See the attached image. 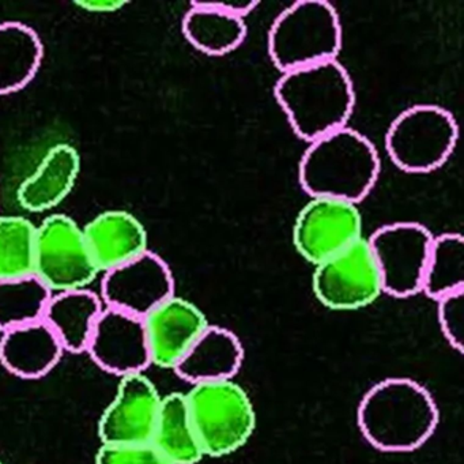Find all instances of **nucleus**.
<instances>
[{
    "label": "nucleus",
    "instance_id": "21",
    "mask_svg": "<svg viewBox=\"0 0 464 464\" xmlns=\"http://www.w3.org/2000/svg\"><path fill=\"white\" fill-rule=\"evenodd\" d=\"M187 42L200 53L224 56L237 50L246 40V20L219 9L214 2H195L183 18Z\"/></svg>",
    "mask_w": 464,
    "mask_h": 464
},
{
    "label": "nucleus",
    "instance_id": "24",
    "mask_svg": "<svg viewBox=\"0 0 464 464\" xmlns=\"http://www.w3.org/2000/svg\"><path fill=\"white\" fill-rule=\"evenodd\" d=\"M53 293L37 276L0 281V331L44 320Z\"/></svg>",
    "mask_w": 464,
    "mask_h": 464
},
{
    "label": "nucleus",
    "instance_id": "16",
    "mask_svg": "<svg viewBox=\"0 0 464 464\" xmlns=\"http://www.w3.org/2000/svg\"><path fill=\"white\" fill-rule=\"evenodd\" d=\"M80 173L81 156L77 149L69 143H58L18 187V203L29 213L53 210L72 194Z\"/></svg>",
    "mask_w": 464,
    "mask_h": 464
},
{
    "label": "nucleus",
    "instance_id": "20",
    "mask_svg": "<svg viewBox=\"0 0 464 464\" xmlns=\"http://www.w3.org/2000/svg\"><path fill=\"white\" fill-rule=\"evenodd\" d=\"M44 59L39 34L20 21L0 24V96L17 93L36 78Z\"/></svg>",
    "mask_w": 464,
    "mask_h": 464
},
{
    "label": "nucleus",
    "instance_id": "19",
    "mask_svg": "<svg viewBox=\"0 0 464 464\" xmlns=\"http://www.w3.org/2000/svg\"><path fill=\"white\" fill-rule=\"evenodd\" d=\"M105 305L102 297L89 289L53 295L44 322L58 336L64 352L83 353L88 350L94 325Z\"/></svg>",
    "mask_w": 464,
    "mask_h": 464
},
{
    "label": "nucleus",
    "instance_id": "28",
    "mask_svg": "<svg viewBox=\"0 0 464 464\" xmlns=\"http://www.w3.org/2000/svg\"><path fill=\"white\" fill-rule=\"evenodd\" d=\"M75 7L91 14H113L121 12L129 5L126 0H82L75 2Z\"/></svg>",
    "mask_w": 464,
    "mask_h": 464
},
{
    "label": "nucleus",
    "instance_id": "29",
    "mask_svg": "<svg viewBox=\"0 0 464 464\" xmlns=\"http://www.w3.org/2000/svg\"><path fill=\"white\" fill-rule=\"evenodd\" d=\"M0 464H4V461L0 460Z\"/></svg>",
    "mask_w": 464,
    "mask_h": 464
},
{
    "label": "nucleus",
    "instance_id": "23",
    "mask_svg": "<svg viewBox=\"0 0 464 464\" xmlns=\"http://www.w3.org/2000/svg\"><path fill=\"white\" fill-rule=\"evenodd\" d=\"M460 290H464L463 236L459 233L434 236L420 293L437 301Z\"/></svg>",
    "mask_w": 464,
    "mask_h": 464
},
{
    "label": "nucleus",
    "instance_id": "8",
    "mask_svg": "<svg viewBox=\"0 0 464 464\" xmlns=\"http://www.w3.org/2000/svg\"><path fill=\"white\" fill-rule=\"evenodd\" d=\"M312 289L331 311H357L373 304L384 289L368 238L314 266Z\"/></svg>",
    "mask_w": 464,
    "mask_h": 464
},
{
    "label": "nucleus",
    "instance_id": "10",
    "mask_svg": "<svg viewBox=\"0 0 464 464\" xmlns=\"http://www.w3.org/2000/svg\"><path fill=\"white\" fill-rule=\"evenodd\" d=\"M362 237L363 219L357 203L335 198L311 197L293 227L295 251L314 266Z\"/></svg>",
    "mask_w": 464,
    "mask_h": 464
},
{
    "label": "nucleus",
    "instance_id": "2",
    "mask_svg": "<svg viewBox=\"0 0 464 464\" xmlns=\"http://www.w3.org/2000/svg\"><path fill=\"white\" fill-rule=\"evenodd\" d=\"M274 94L293 131L308 143L347 127L354 111V85L338 59L282 72Z\"/></svg>",
    "mask_w": 464,
    "mask_h": 464
},
{
    "label": "nucleus",
    "instance_id": "13",
    "mask_svg": "<svg viewBox=\"0 0 464 464\" xmlns=\"http://www.w3.org/2000/svg\"><path fill=\"white\" fill-rule=\"evenodd\" d=\"M86 352L99 368L116 376L143 373L151 365L143 320L107 306L94 325Z\"/></svg>",
    "mask_w": 464,
    "mask_h": 464
},
{
    "label": "nucleus",
    "instance_id": "4",
    "mask_svg": "<svg viewBox=\"0 0 464 464\" xmlns=\"http://www.w3.org/2000/svg\"><path fill=\"white\" fill-rule=\"evenodd\" d=\"M343 34L333 5L303 0L285 9L268 32V55L282 72L335 61Z\"/></svg>",
    "mask_w": 464,
    "mask_h": 464
},
{
    "label": "nucleus",
    "instance_id": "11",
    "mask_svg": "<svg viewBox=\"0 0 464 464\" xmlns=\"http://www.w3.org/2000/svg\"><path fill=\"white\" fill-rule=\"evenodd\" d=\"M175 295V278L168 263L148 251L104 274L102 300L107 308L143 317Z\"/></svg>",
    "mask_w": 464,
    "mask_h": 464
},
{
    "label": "nucleus",
    "instance_id": "22",
    "mask_svg": "<svg viewBox=\"0 0 464 464\" xmlns=\"http://www.w3.org/2000/svg\"><path fill=\"white\" fill-rule=\"evenodd\" d=\"M150 444L172 464H197L205 458L189 417L186 393L162 396Z\"/></svg>",
    "mask_w": 464,
    "mask_h": 464
},
{
    "label": "nucleus",
    "instance_id": "18",
    "mask_svg": "<svg viewBox=\"0 0 464 464\" xmlns=\"http://www.w3.org/2000/svg\"><path fill=\"white\" fill-rule=\"evenodd\" d=\"M244 362V347L227 328L208 325L173 371L189 384L235 379Z\"/></svg>",
    "mask_w": 464,
    "mask_h": 464
},
{
    "label": "nucleus",
    "instance_id": "5",
    "mask_svg": "<svg viewBox=\"0 0 464 464\" xmlns=\"http://www.w3.org/2000/svg\"><path fill=\"white\" fill-rule=\"evenodd\" d=\"M186 401L205 456L232 455L254 434V403L248 392L233 379L194 384L186 393Z\"/></svg>",
    "mask_w": 464,
    "mask_h": 464
},
{
    "label": "nucleus",
    "instance_id": "17",
    "mask_svg": "<svg viewBox=\"0 0 464 464\" xmlns=\"http://www.w3.org/2000/svg\"><path fill=\"white\" fill-rule=\"evenodd\" d=\"M63 353L58 336L44 320L2 333L0 338V363L21 379L47 376L61 362Z\"/></svg>",
    "mask_w": 464,
    "mask_h": 464
},
{
    "label": "nucleus",
    "instance_id": "7",
    "mask_svg": "<svg viewBox=\"0 0 464 464\" xmlns=\"http://www.w3.org/2000/svg\"><path fill=\"white\" fill-rule=\"evenodd\" d=\"M34 276L53 295L89 289L100 276L83 229L66 214L48 216L37 225Z\"/></svg>",
    "mask_w": 464,
    "mask_h": 464
},
{
    "label": "nucleus",
    "instance_id": "1",
    "mask_svg": "<svg viewBox=\"0 0 464 464\" xmlns=\"http://www.w3.org/2000/svg\"><path fill=\"white\" fill-rule=\"evenodd\" d=\"M440 412L431 393L407 377L374 384L361 399L357 423L363 439L382 452H412L433 436Z\"/></svg>",
    "mask_w": 464,
    "mask_h": 464
},
{
    "label": "nucleus",
    "instance_id": "26",
    "mask_svg": "<svg viewBox=\"0 0 464 464\" xmlns=\"http://www.w3.org/2000/svg\"><path fill=\"white\" fill-rule=\"evenodd\" d=\"M437 320L445 341L461 354L464 344V290L437 300Z\"/></svg>",
    "mask_w": 464,
    "mask_h": 464
},
{
    "label": "nucleus",
    "instance_id": "6",
    "mask_svg": "<svg viewBox=\"0 0 464 464\" xmlns=\"http://www.w3.org/2000/svg\"><path fill=\"white\" fill-rule=\"evenodd\" d=\"M458 138V123L445 108L414 105L393 119L385 135V149L403 172L429 173L447 162Z\"/></svg>",
    "mask_w": 464,
    "mask_h": 464
},
{
    "label": "nucleus",
    "instance_id": "15",
    "mask_svg": "<svg viewBox=\"0 0 464 464\" xmlns=\"http://www.w3.org/2000/svg\"><path fill=\"white\" fill-rule=\"evenodd\" d=\"M82 229L100 274L121 267L150 251L145 225L126 210L102 211Z\"/></svg>",
    "mask_w": 464,
    "mask_h": 464
},
{
    "label": "nucleus",
    "instance_id": "14",
    "mask_svg": "<svg viewBox=\"0 0 464 464\" xmlns=\"http://www.w3.org/2000/svg\"><path fill=\"white\" fill-rule=\"evenodd\" d=\"M151 365L175 369L197 339L208 330L205 312L173 295L143 317Z\"/></svg>",
    "mask_w": 464,
    "mask_h": 464
},
{
    "label": "nucleus",
    "instance_id": "3",
    "mask_svg": "<svg viewBox=\"0 0 464 464\" xmlns=\"http://www.w3.org/2000/svg\"><path fill=\"white\" fill-rule=\"evenodd\" d=\"M380 157L373 143L343 127L309 143L298 178L309 197L335 198L360 203L376 186Z\"/></svg>",
    "mask_w": 464,
    "mask_h": 464
},
{
    "label": "nucleus",
    "instance_id": "25",
    "mask_svg": "<svg viewBox=\"0 0 464 464\" xmlns=\"http://www.w3.org/2000/svg\"><path fill=\"white\" fill-rule=\"evenodd\" d=\"M36 229L23 216H0V281L34 276Z\"/></svg>",
    "mask_w": 464,
    "mask_h": 464
},
{
    "label": "nucleus",
    "instance_id": "12",
    "mask_svg": "<svg viewBox=\"0 0 464 464\" xmlns=\"http://www.w3.org/2000/svg\"><path fill=\"white\" fill-rule=\"evenodd\" d=\"M162 396L145 373L121 377L118 392L102 412V445L149 444L159 418Z\"/></svg>",
    "mask_w": 464,
    "mask_h": 464
},
{
    "label": "nucleus",
    "instance_id": "9",
    "mask_svg": "<svg viewBox=\"0 0 464 464\" xmlns=\"http://www.w3.org/2000/svg\"><path fill=\"white\" fill-rule=\"evenodd\" d=\"M433 237L417 222L384 225L368 237L384 293L396 298L420 293Z\"/></svg>",
    "mask_w": 464,
    "mask_h": 464
},
{
    "label": "nucleus",
    "instance_id": "27",
    "mask_svg": "<svg viewBox=\"0 0 464 464\" xmlns=\"http://www.w3.org/2000/svg\"><path fill=\"white\" fill-rule=\"evenodd\" d=\"M96 464H172L153 445H102Z\"/></svg>",
    "mask_w": 464,
    "mask_h": 464
}]
</instances>
